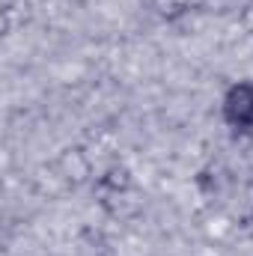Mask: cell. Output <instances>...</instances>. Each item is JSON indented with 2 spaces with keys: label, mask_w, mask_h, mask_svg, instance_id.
<instances>
[{
  "label": "cell",
  "mask_w": 253,
  "mask_h": 256,
  "mask_svg": "<svg viewBox=\"0 0 253 256\" xmlns=\"http://www.w3.org/2000/svg\"><path fill=\"white\" fill-rule=\"evenodd\" d=\"M224 120L236 131H253V84H232L224 96Z\"/></svg>",
  "instance_id": "obj_1"
}]
</instances>
